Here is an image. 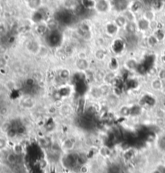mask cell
I'll return each instance as SVG.
<instances>
[{"mask_svg":"<svg viewBox=\"0 0 165 173\" xmlns=\"http://www.w3.org/2000/svg\"><path fill=\"white\" fill-rule=\"evenodd\" d=\"M28 5L29 8L36 12L41 7L42 0H28Z\"/></svg>","mask_w":165,"mask_h":173,"instance_id":"17","label":"cell"},{"mask_svg":"<svg viewBox=\"0 0 165 173\" xmlns=\"http://www.w3.org/2000/svg\"><path fill=\"white\" fill-rule=\"evenodd\" d=\"M61 110V112H63V113L65 112V114L71 113V108L69 105H63Z\"/></svg>","mask_w":165,"mask_h":173,"instance_id":"35","label":"cell"},{"mask_svg":"<svg viewBox=\"0 0 165 173\" xmlns=\"http://www.w3.org/2000/svg\"><path fill=\"white\" fill-rule=\"evenodd\" d=\"M119 114L121 116H123V117L131 116V108L128 107L127 105L121 107L119 109Z\"/></svg>","mask_w":165,"mask_h":173,"instance_id":"29","label":"cell"},{"mask_svg":"<svg viewBox=\"0 0 165 173\" xmlns=\"http://www.w3.org/2000/svg\"><path fill=\"white\" fill-rule=\"evenodd\" d=\"M162 91L164 94H165V80L163 81V89H162V91Z\"/></svg>","mask_w":165,"mask_h":173,"instance_id":"40","label":"cell"},{"mask_svg":"<svg viewBox=\"0 0 165 173\" xmlns=\"http://www.w3.org/2000/svg\"><path fill=\"white\" fill-rule=\"evenodd\" d=\"M154 36L156 37V39L160 42H163L165 40V30L164 29H159L155 30L153 32Z\"/></svg>","mask_w":165,"mask_h":173,"instance_id":"20","label":"cell"},{"mask_svg":"<svg viewBox=\"0 0 165 173\" xmlns=\"http://www.w3.org/2000/svg\"><path fill=\"white\" fill-rule=\"evenodd\" d=\"M156 77L161 79L162 81L165 80V68H161V69L158 70Z\"/></svg>","mask_w":165,"mask_h":173,"instance_id":"32","label":"cell"},{"mask_svg":"<svg viewBox=\"0 0 165 173\" xmlns=\"http://www.w3.org/2000/svg\"><path fill=\"white\" fill-rule=\"evenodd\" d=\"M151 87L152 89L156 91H162L163 89V81L158 77L154 78L151 82Z\"/></svg>","mask_w":165,"mask_h":173,"instance_id":"14","label":"cell"},{"mask_svg":"<svg viewBox=\"0 0 165 173\" xmlns=\"http://www.w3.org/2000/svg\"><path fill=\"white\" fill-rule=\"evenodd\" d=\"M106 97H107V104L110 107L114 108L119 104V97H118V96H116L115 95L111 94V93L107 95Z\"/></svg>","mask_w":165,"mask_h":173,"instance_id":"18","label":"cell"},{"mask_svg":"<svg viewBox=\"0 0 165 173\" xmlns=\"http://www.w3.org/2000/svg\"><path fill=\"white\" fill-rule=\"evenodd\" d=\"M119 26L114 23V21H111V22H108L106 24L105 31H106V34L108 37H114L119 33Z\"/></svg>","mask_w":165,"mask_h":173,"instance_id":"4","label":"cell"},{"mask_svg":"<svg viewBox=\"0 0 165 173\" xmlns=\"http://www.w3.org/2000/svg\"><path fill=\"white\" fill-rule=\"evenodd\" d=\"M140 62H139L135 58H127L125 62H124L123 67L127 70L129 72H132V71H136L138 66L139 65Z\"/></svg>","mask_w":165,"mask_h":173,"instance_id":"5","label":"cell"},{"mask_svg":"<svg viewBox=\"0 0 165 173\" xmlns=\"http://www.w3.org/2000/svg\"><path fill=\"white\" fill-rule=\"evenodd\" d=\"M110 3L108 0H96L94 9L99 13H107L110 11Z\"/></svg>","mask_w":165,"mask_h":173,"instance_id":"3","label":"cell"},{"mask_svg":"<svg viewBox=\"0 0 165 173\" xmlns=\"http://www.w3.org/2000/svg\"><path fill=\"white\" fill-rule=\"evenodd\" d=\"M106 51L104 48H98L94 52V58L98 61H103L106 58Z\"/></svg>","mask_w":165,"mask_h":173,"instance_id":"15","label":"cell"},{"mask_svg":"<svg viewBox=\"0 0 165 173\" xmlns=\"http://www.w3.org/2000/svg\"><path fill=\"white\" fill-rule=\"evenodd\" d=\"M96 0H80V4L86 10L94 8Z\"/></svg>","mask_w":165,"mask_h":173,"instance_id":"19","label":"cell"},{"mask_svg":"<svg viewBox=\"0 0 165 173\" xmlns=\"http://www.w3.org/2000/svg\"><path fill=\"white\" fill-rule=\"evenodd\" d=\"M75 66L79 71L85 73L87 70H90V62L87 60V58L85 59L77 58L75 62Z\"/></svg>","mask_w":165,"mask_h":173,"instance_id":"6","label":"cell"},{"mask_svg":"<svg viewBox=\"0 0 165 173\" xmlns=\"http://www.w3.org/2000/svg\"><path fill=\"white\" fill-rule=\"evenodd\" d=\"M71 72L70 70L67 68H63L58 72L57 77L62 81H67L69 78H70Z\"/></svg>","mask_w":165,"mask_h":173,"instance_id":"16","label":"cell"},{"mask_svg":"<svg viewBox=\"0 0 165 173\" xmlns=\"http://www.w3.org/2000/svg\"><path fill=\"white\" fill-rule=\"evenodd\" d=\"M77 58H81V59H85L87 58V55L85 52H80L77 54Z\"/></svg>","mask_w":165,"mask_h":173,"instance_id":"39","label":"cell"},{"mask_svg":"<svg viewBox=\"0 0 165 173\" xmlns=\"http://www.w3.org/2000/svg\"><path fill=\"white\" fill-rule=\"evenodd\" d=\"M114 7L116 11L123 12L126 10L129 9V3L127 0H114Z\"/></svg>","mask_w":165,"mask_h":173,"instance_id":"9","label":"cell"},{"mask_svg":"<svg viewBox=\"0 0 165 173\" xmlns=\"http://www.w3.org/2000/svg\"><path fill=\"white\" fill-rule=\"evenodd\" d=\"M24 107L25 108H32L33 107L34 105V103H33L32 99H24Z\"/></svg>","mask_w":165,"mask_h":173,"instance_id":"33","label":"cell"},{"mask_svg":"<svg viewBox=\"0 0 165 173\" xmlns=\"http://www.w3.org/2000/svg\"><path fill=\"white\" fill-rule=\"evenodd\" d=\"M7 65V60L4 58H0V69L5 68Z\"/></svg>","mask_w":165,"mask_h":173,"instance_id":"37","label":"cell"},{"mask_svg":"<svg viewBox=\"0 0 165 173\" xmlns=\"http://www.w3.org/2000/svg\"><path fill=\"white\" fill-rule=\"evenodd\" d=\"M18 156H19V155L16 154L15 152H14V151L9 153L8 155H7V163L11 165L16 164L17 161H18Z\"/></svg>","mask_w":165,"mask_h":173,"instance_id":"25","label":"cell"},{"mask_svg":"<svg viewBox=\"0 0 165 173\" xmlns=\"http://www.w3.org/2000/svg\"><path fill=\"white\" fill-rule=\"evenodd\" d=\"M124 31L126 32L127 35H135L138 31L136 22H130L128 21L127 25L123 28Z\"/></svg>","mask_w":165,"mask_h":173,"instance_id":"11","label":"cell"},{"mask_svg":"<svg viewBox=\"0 0 165 173\" xmlns=\"http://www.w3.org/2000/svg\"><path fill=\"white\" fill-rule=\"evenodd\" d=\"M74 146V142H72L70 138H68L66 139L64 142H63V149L65 148L67 151H69L71 149L73 148Z\"/></svg>","mask_w":165,"mask_h":173,"instance_id":"31","label":"cell"},{"mask_svg":"<svg viewBox=\"0 0 165 173\" xmlns=\"http://www.w3.org/2000/svg\"><path fill=\"white\" fill-rule=\"evenodd\" d=\"M63 41V34L57 29L49 30L46 34V42L51 48H58L61 46Z\"/></svg>","mask_w":165,"mask_h":173,"instance_id":"1","label":"cell"},{"mask_svg":"<svg viewBox=\"0 0 165 173\" xmlns=\"http://www.w3.org/2000/svg\"><path fill=\"white\" fill-rule=\"evenodd\" d=\"M143 17L144 18L145 20H147L149 22H152V21L156 20V13L155 11L152 10H147L143 12Z\"/></svg>","mask_w":165,"mask_h":173,"instance_id":"22","label":"cell"},{"mask_svg":"<svg viewBox=\"0 0 165 173\" xmlns=\"http://www.w3.org/2000/svg\"><path fill=\"white\" fill-rule=\"evenodd\" d=\"M114 23L119 26V29H121V28L123 29L124 27H125V25H127V19L125 18L123 15L122 14V15H119V16H118L116 17L115 20H114Z\"/></svg>","mask_w":165,"mask_h":173,"instance_id":"23","label":"cell"},{"mask_svg":"<svg viewBox=\"0 0 165 173\" xmlns=\"http://www.w3.org/2000/svg\"><path fill=\"white\" fill-rule=\"evenodd\" d=\"M123 15L125 18L127 19V20L130 21V22H136V16H135V14L134 12H132L131 11L130 9H127L126 10L125 12H123Z\"/></svg>","mask_w":165,"mask_h":173,"instance_id":"26","label":"cell"},{"mask_svg":"<svg viewBox=\"0 0 165 173\" xmlns=\"http://www.w3.org/2000/svg\"><path fill=\"white\" fill-rule=\"evenodd\" d=\"M152 7L153 11H160L163 7V1L162 0H152Z\"/></svg>","mask_w":165,"mask_h":173,"instance_id":"30","label":"cell"},{"mask_svg":"<svg viewBox=\"0 0 165 173\" xmlns=\"http://www.w3.org/2000/svg\"><path fill=\"white\" fill-rule=\"evenodd\" d=\"M107 67L110 71L117 72L120 69V63L116 57H111L107 63Z\"/></svg>","mask_w":165,"mask_h":173,"instance_id":"10","label":"cell"},{"mask_svg":"<svg viewBox=\"0 0 165 173\" xmlns=\"http://www.w3.org/2000/svg\"><path fill=\"white\" fill-rule=\"evenodd\" d=\"M127 46L126 40L122 37H115L111 43L112 52L115 55H120L124 52Z\"/></svg>","mask_w":165,"mask_h":173,"instance_id":"2","label":"cell"},{"mask_svg":"<svg viewBox=\"0 0 165 173\" xmlns=\"http://www.w3.org/2000/svg\"><path fill=\"white\" fill-rule=\"evenodd\" d=\"M7 47H5L3 46H0V55H5L6 53H7Z\"/></svg>","mask_w":165,"mask_h":173,"instance_id":"38","label":"cell"},{"mask_svg":"<svg viewBox=\"0 0 165 173\" xmlns=\"http://www.w3.org/2000/svg\"><path fill=\"white\" fill-rule=\"evenodd\" d=\"M116 78H117V74H115V72H111L109 71L107 73H106L104 75L103 78V83L108 84L110 86H113L114 82L115 81Z\"/></svg>","mask_w":165,"mask_h":173,"instance_id":"13","label":"cell"},{"mask_svg":"<svg viewBox=\"0 0 165 173\" xmlns=\"http://www.w3.org/2000/svg\"><path fill=\"white\" fill-rule=\"evenodd\" d=\"M32 20L36 24H40V23H43L45 22L46 20V13L44 12L40 9H39L37 11H36L33 13L32 16Z\"/></svg>","mask_w":165,"mask_h":173,"instance_id":"8","label":"cell"},{"mask_svg":"<svg viewBox=\"0 0 165 173\" xmlns=\"http://www.w3.org/2000/svg\"><path fill=\"white\" fill-rule=\"evenodd\" d=\"M164 112L163 111L162 109H158L156 111V115L158 118H164Z\"/></svg>","mask_w":165,"mask_h":173,"instance_id":"36","label":"cell"},{"mask_svg":"<svg viewBox=\"0 0 165 173\" xmlns=\"http://www.w3.org/2000/svg\"><path fill=\"white\" fill-rule=\"evenodd\" d=\"M98 86L102 96H107V95H109L110 94L111 86H110V85H108V84H106V83H103V82H102V83Z\"/></svg>","mask_w":165,"mask_h":173,"instance_id":"21","label":"cell"},{"mask_svg":"<svg viewBox=\"0 0 165 173\" xmlns=\"http://www.w3.org/2000/svg\"><path fill=\"white\" fill-rule=\"evenodd\" d=\"M90 95L94 98V99H99L101 97H102V93L100 91V89H99V86H93L91 87L90 90Z\"/></svg>","mask_w":165,"mask_h":173,"instance_id":"28","label":"cell"},{"mask_svg":"<svg viewBox=\"0 0 165 173\" xmlns=\"http://www.w3.org/2000/svg\"><path fill=\"white\" fill-rule=\"evenodd\" d=\"M147 44L151 48H154V47H156L159 44V41L156 39V37L154 36L153 33L151 34V35H149L147 38Z\"/></svg>","mask_w":165,"mask_h":173,"instance_id":"27","label":"cell"},{"mask_svg":"<svg viewBox=\"0 0 165 173\" xmlns=\"http://www.w3.org/2000/svg\"><path fill=\"white\" fill-rule=\"evenodd\" d=\"M142 2L139 1V0H135L132 3V4L130 6V10L132 12H134L135 14H136L137 12H139L142 9Z\"/></svg>","mask_w":165,"mask_h":173,"instance_id":"24","label":"cell"},{"mask_svg":"<svg viewBox=\"0 0 165 173\" xmlns=\"http://www.w3.org/2000/svg\"><path fill=\"white\" fill-rule=\"evenodd\" d=\"M138 31L141 33H146L150 29V22L145 20L143 17L139 18L136 20Z\"/></svg>","mask_w":165,"mask_h":173,"instance_id":"7","label":"cell"},{"mask_svg":"<svg viewBox=\"0 0 165 173\" xmlns=\"http://www.w3.org/2000/svg\"><path fill=\"white\" fill-rule=\"evenodd\" d=\"M48 29H48V24H46L45 22L37 24V25H36V27H35L36 33H37L38 35H40V36H44V35H46L48 33V32L49 31Z\"/></svg>","mask_w":165,"mask_h":173,"instance_id":"12","label":"cell"},{"mask_svg":"<svg viewBox=\"0 0 165 173\" xmlns=\"http://www.w3.org/2000/svg\"><path fill=\"white\" fill-rule=\"evenodd\" d=\"M164 28H165V25H164Z\"/></svg>","mask_w":165,"mask_h":173,"instance_id":"41","label":"cell"},{"mask_svg":"<svg viewBox=\"0 0 165 173\" xmlns=\"http://www.w3.org/2000/svg\"><path fill=\"white\" fill-rule=\"evenodd\" d=\"M7 147V140L3 138H0V151Z\"/></svg>","mask_w":165,"mask_h":173,"instance_id":"34","label":"cell"}]
</instances>
